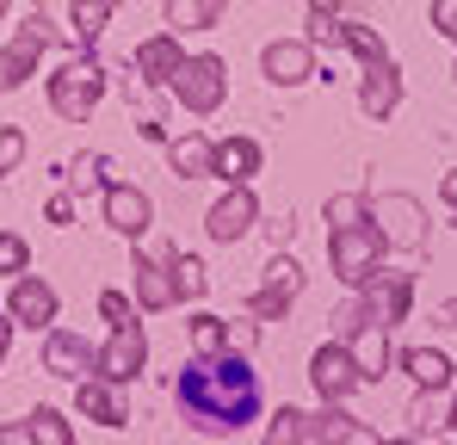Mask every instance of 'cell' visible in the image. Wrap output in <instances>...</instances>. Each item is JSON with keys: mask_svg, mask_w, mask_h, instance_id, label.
<instances>
[{"mask_svg": "<svg viewBox=\"0 0 457 445\" xmlns=\"http://www.w3.org/2000/svg\"><path fill=\"white\" fill-rule=\"evenodd\" d=\"M173 402L186 408V421H198L204 433H241L247 421H260V371L235 353L217 359H192V365L173 377Z\"/></svg>", "mask_w": 457, "mask_h": 445, "instance_id": "6da1fadb", "label": "cell"}, {"mask_svg": "<svg viewBox=\"0 0 457 445\" xmlns=\"http://www.w3.org/2000/svg\"><path fill=\"white\" fill-rule=\"evenodd\" d=\"M99 93H105V69L93 56H75V63H62V69L50 74V105L62 118H87L99 105Z\"/></svg>", "mask_w": 457, "mask_h": 445, "instance_id": "7a4b0ae2", "label": "cell"}, {"mask_svg": "<svg viewBox=\"0 0 457 445\" xmlns=\"http://www.w3.org/2000/svg\"><path fill=\"white\" fill-rule=\"evenodd\" d=\"M173 93H179V105L186 112H217L223 105V93H228V74H223V63L217 56H186L179 69H173V80H167Z\"/></svg>", "mask_w": 457, "mask_h": 445, "instance_id": "3957f363", "label": "cell"}, {"mask_svg": "<svg viewBox=\"0 0 457 445\" xmlns=\"http://www.w3.org/2000/svg\"><path fill=\"white\" fill-rule=\"evenodd\" d=\"M143 359H149L143 328H137V322H118V328H112V347L99 353V377H105V383H124V377L143 371Z\"/></svg>", "mask_w": 457, "mask_h": 445, "instance_id": "277c9868", "label": "cell"}, {"mask_svg": "<svg viewBox=\"0 0 457 445\" xmlns=\"http://www.w3.org/2000/svg\"><path fill=\"white\" fill-rule=\"evenodd\" d=\"M378 254H383L378 235H365V229H334V266H340L346 285H365L371 266H378Z\"/></svg>", "mask_w": 457, "mask_h": 445, "instance_id": "5b68a950", "label": "cell"}, {"mask_svg": "<svg viewBox=\"0 0 457 445\" xmlns=\"http://www.w3.org/2000/svg\"><path fill=\"white\" fill-rule=\"evenodd\" d=\"M266 80L272 87H303L309 74H315V50L309 44H266Z\"/></svg>", "mask_w": 457, "mask_h": 445, "instance_id": "8992f818", "label": "cell"}, {"mask_svg": "<svg viewBox=\"0 0 457 445\" xmlns=\"http://www.w3.org/2000/svg\"><path fill=\"white\" fill-rule=\"evenodd\" d=\"M37 50H44V31H37V25L25 19V25H19V38H12V44L0 50V93H12V87H19V80L31 74Z\"/></svg>", "mask_w": 457, "mask_h": 445, "instance_id": "52a82bcc", "label": "cell"}, {"mask_svg": "<svg viewBox=\"0 0 457 445\" xmlns=\"http://www.w3.org/2000/svg\"><path fill=\"white\" fill-rule=\"evenodd\" d=\"M253 217H260V211H253L247 186H235V192L223 198V205L211 211V222H204V229H211V241H241V235L253 229Z\"/></svg>", "mask_w": 457, "mask_h": 445, "instance_id": "ba28073f", "label": "cell"}, {"mask_svg": "<svg viewBox=\"0 0 457 445\" xmlns=\"http://www.w3.org/2000/svg\"><path fill=\"white\" fill-rule=\"evenodd\" d=\"M105 222L118 235H143L149 229V198L137 186H105Z\"/></svg>", "mask_w": 457, "mask_h": 445, "instance_id": "9c48e42d", "label": "cell"}, {"mask_svg": "<svg viewBox=\"0 0 457 445\" xmlns=\"http://www.w3.org/2000/svg\"><path fill=\"white\" fill-rule=\"evenodd\" d=\"M309 377H315V390H321V396H346L353 383H365V377H359V359H346L340 347H321V353H315V365H309Z\"/></svg>", "mask_w": 457, "mask_h": 445, "instance_id": "30bf717a", "label": "cell"}, {"mask_svg": "<svg viewBox=\"0 0 457 445\" xmlns=\"http://www.w3.org/2000/svg\"><path fill=\"white\" fill-rule=\"evenodd\" d=\"M359 105H365L371 118H389V112L402 105V80H395V63H371V69H365Z\"/></svg>", "mask_w": 457, "mask_h": 445, "instance_id": "8fae6325", "label": "cell"}, {"mask_svg": "<svg viewBox=\"0 0 457 445\" xmlns=\"http://www.w3.org/2000/svg\"><path fill=\"white\" fill-rule=\"evenodd\" d=\"M297 285H303L297 260H272V266H266V291L253 297V315H278V309L297 297Z\"/></svg>", "mask_w": 457, "mask_h": 445, "instance_id": "7c38bea8", "label": "cell"}, {"mask_svg": "<svg viewBox=\"0 0 457 445\" xmlns=\"http://www.w3.org/2000/svg\"><path fill=\"white\" fill-rule=\"evenodd\" d=\"M12 315H19L25 328H44V322L56 315V291H50L44 279H19V285H12Z\"/></svg>", "mask_w": 457, "mask_h": 445, "instance_id": "4fadbf2b", "label": "cell"}, {"mask_svg": "<svg viewBox=\"0 0 457 445\" xmlns=\"http://www.w3.org/2000/svg\"><path fill=\"white\" fill-rule=\"evenodd\" d=\"M260 167V143H247V137H228V143H217V155H211V173H223V180H247Z\"/></svg>", "mask_w": 457, "mask_h": 445, "instance_id": "5bb4252c", "label": "cell"}, {"mask_svg": "<svg viewBox=\"0 0 457 445\" xmlns=\"http://www.w3.org/2000/svg\"><path fill=\"white\" fill-rule=\"evenodd\" d=\"M186 56H179V38L167 31V38H149L143 50H137V69L149 74V80H173V69H179Z\"/></svg>", "mask_w": 457, "mask_h": 445, "instance_id": "9a60e30c", "label": "cell"}, {"mask_svg": "<svg viewBox=\"0 0 457 445\" xmlns=\"http://www.w3.org/2000/svg\"><path fill=\"white\" fill-rule=\"evenodd\" d=\"M161 13H167V25H173V31H204V25H217V19H223V0H167Z\"/></svg>", "mask_w": 457, "mask_h": 445, "instance_id": "2e32d148", "label": "cell"}, {"mask_svg": "<svg viewBox=\"0 0 457 445\" xmlns=\"http://www.w3.org/2000/svg\"><path fill=\"white\" fill-rule=\"evenodd\" d=\"M118 0H69V19H75V44H93L105 25H112Z\"/></svg>", "mask_w": 457, "mask_h": 445, "instance_id": "e0dca14e", "label": "cell"}, {"mask_svg": "<svg viewBox=\"0 0 457 445\" xmlns=\"http://www.w3.org/2000/svg\"><path fill=\"white\" fill-rule=\"evenodd\" d=\"M44 365L56 371V377H80V371L93 365V359H87V347H80L75 334H50V347H44Z\"/></svg>", "mask_w": 457, "mask_h": 445, "instance_id": "ac0fdd59", "label": "cell"}, {"mask_svg": "<svg viewBox=\"0 0 457 445\" xmlns=\"http://www.w3.org/2000/svg\"><path fill=\"white\" fill-rule=\"evenodd\" d=\"M211 155H217V143H204V137H179V143L167 148V161H173V173H186V180H198V173H211Z\"/></svg>", "mask_w": 457, "mask_h": 445, "instance_id": "d6986e66", "label": "cell"}, {"mask_svg": "<svg viewBox=\"0 0 457 445\" xmlns=\"http://www.w3.org/2000/svg\"><path fill=\"white\" fill-rule=\"evenodd\" d=\"M80 408H87V415H93L99 427H124V421H130V415L118 408V396H112L105 383H80Z\"/></svg>", "mask_w": 457, "mask_h": 445, "instance_id": "ffe728a7", "label": "cell"}, {"mask_svg": "<svg viewBox=\"0 0 457 445\" xmlns=\"http://www.w3.org/2000/svg\"><path fill=\"white\" fill-rule=\"evenodd\" d=\"M408 371H414L420 390H445V383H452V359H445V353H427V347L408 353Z\"/></svg>", "mask_w": 457, "mask_h": 445, "instance_id": "44dd1931", "label": "cell"}, {"mask_svg": "<svg viewBox=\"0 0 457 445\" xmlns=\"http://www.w3.org/2000/svg\"><path fill=\"white\" fill-rule=\"evenodd\" d=\"M334 44H346V50H353L365 69H371V63H389L383 38H378V31H365V25H340V38H334Z\"/></svg>", "mask_w": 457, "mask_h": 445, "instance_id": "7402d4cb", "label": "cell"}, {"mask_svg": "<svg viewBox=\"0 0 457 445\" xmlns=\"http://www.w3.org/2000/svg\"><path fill=\"white\" fill-rule=\"evenodd\" d=\"M223 347H228L223 322H217V315H192V353H198V359H217Z\"/></svg>", "mask_w": 457, "mask_h": 445, "instance_id": "603a6c76", "label": "cell"}, {"mask_svg": "<svg viewBox=\"0 0 457 445\" xmlns=\"http://www.w3.org/2000/svg\"><path fill=\"white\" fill-rule=\"evenodd\" d=\"M137 273H143V303H149V309H167V303H179V291H173V279H167V273H161L154 260H143Z\"/></svg>", "mask_w": 457, "mask_h": 445, "instance_id": "cb8c5ba5", "label": "cell"}, {"mask_svg": "<svg viewBox=\"0 0 457 445\" xmlns=\"http://www.w3.org/2000/svg\"><path fill=\"white\" fill-rule=\"evenodd\" d=\"M204 285H211L204 266H198L192 254H173V291H179V297H204Z\"/></svg>", "mask_w": 457, "mask_h": 445, "instance_id": "d4e9b609", "label": "cell"}, {"mask_svg": "<svg viewBox=\"0 0 457 445\" xmlns=\"http://www.w3.org/2000/svg\"><path fill=\"white\" fill-rule=\"evenodd\" d=\"M31 433H37L44 445H69V427H62L56 408H37V415H31Z\"/></svg>", "mask_w": 457, "mask_h": 445, "instance_id": "484cf974", "label": "cell"}, {"mask_svg": "<svg viewBox=\"0 0 457 445\" xmlns=\"http://www.w3.org/2000/svg\"><path fill=\"white\" fill-rule=\"evenodd\" d=\"M297 433H303V415H291V408H285V415L272 421V433H266V445H297Z\"/></svg>", "mask_w": 457, "mask_h": 445, "instance_id": "4316f807", "label": "cell"}, {"mask_svg": "<svg viewBox=\"0 0 457 445\" xmlns=\"http://www.w3.org/2000/svg\"><path fill=\"white\" fill-rule=\"evenodd\" d=\"M328 217H334V229H359L365 205H359V198H334V205H328Z\"/></svg>", "mask_w": 457, "mask_h": 445, "instance_id": "83f0119b", "label": "cell"}, {"mask_svg": "<svg viewBox=\"0 0 457 445\" xmlns=\"http://www.w3.org/2000/svg\"><path fill=\"white\" fill-rule=\"evenodd\" d=\"M0 273H25V241L19 235H0Z\"/></svg>", "mask_w": 457, "mask_h": 445, "instance_id": "f1b7e54d", "label": "cell"}, {"mask_svg": "<svg viewBox=\"0 0 457 445\" xmlns=\"http://www.w3.org/2000/svg\"><path fill=\"white\" fill-rule=\"evenodd\" d=\"M433 25H439L445 38H457V0H433Z\"/></svg>", "mask_w": 457, "mask_h": 445, "instance_id": "f546056e", "label": "cell"}, {"mask_svg": "<svg viewBox=\"0 0 457 445\" xmlns=\"http://www.w3.org/2000/svg\"><path fill=\"white\" fill-rule=\"evenodd\" d=\"M99 309L112 315V328H118V322H137V315H130V303H124L118 291H105V297H99Z\"/></svg>", "mask_w": 457, "mask_h": 445, "instance_id": "4dcf8cb0", "label": "cell"}, {"mask_svg": "<svg viewBox=\"0 0 457 445\" xmlns=\"http://www.w3.org/2000/svg\"><path fill=\"white\" fill-rule=\"evenodd\" d=\"M19 148H25L19 130H0V167H12V161H19Z\"/></svg>", "mask_w": 457, "mask_h": 445, "instance_id": "1f68e13d", "label": "cell"}, {"mask_svg": "<svg viewBox=\"0 0 457 445\" xmlns=\"http://www.w3.org/2000/svg\"><path fill=\"white\" fill-rule=\"evenodd\" d=\"M99 167H105L99 155H87V161H75V186H93V180H99Z\"/></svg>", "mask_w": 457, "mask_h": 445, "instance_id": "d6a6232c", "label": "cell"}, {"mask_svg": "<svg viewBox=\"0 0 457 445\" xmlns=\"http://www.w3.org/2000/svg\"><path fill=\"white\" fill-rule=\"evenodd\" d=\"M340 445H383L378 433H365V427H353V421H346V433H340Z\"/></svg>", "mask_w": 457, "mask_h": 445, "instance_id": "836d02e7", "label": "cell"}, {"mask_svg": "<svg viewBox=\"0 0 457 445\" xmlns=\"http://www.w3.org/2000/svg\"><path fill=\"white\" fill-rule=\"evenodd\" d=\"M334 6H340V0H309V13H334Z\"/></svg>", "mask_w": 457, "mask_h": 445, "instance_id": "e575fe53", "label": "cell"}, {"mask_svg": "<svg viewBox=\"0 0 457 445\" xmlns=\"http://www.w3.org/2000/svg\"><path fill=\"white\" fill-rule=\"evenodd\" d=\"M445 198H452V205H457V167H452V180H445Z\"/></svg>", "mask_w": 457, "mask_h": 445, "instance_id": "d590c367", "label": "cell"}, {"mask_svg": "<svg viewBox=\"0 0 457 445\" xmlns=\"http://www.w3.org/2000/svg\"><path fill=\"white\" fill-rule=\"evenodd\" d=\"M0 359H6V322H0Z\"/></svg>", "mask_w": 457, "mask_h": 445, "instance_id": "8d00e7d4", "label": "cell"}, {"mask_svg": "<svg viewBox=\"0 0 457 445\" xmlns=\"http://www.w3.org/2000/svg\"><path fill=\"white\" fill-rule=\"evenodd\" d=\"M452 427H457V415H452Z\"/></svg>", "mask_w": 457, "mask_h": 445, "instance_id": "74e56055", "label": "cell"}]
</instances>
